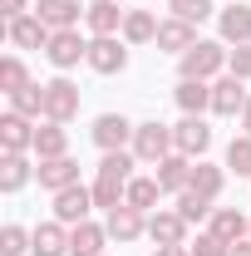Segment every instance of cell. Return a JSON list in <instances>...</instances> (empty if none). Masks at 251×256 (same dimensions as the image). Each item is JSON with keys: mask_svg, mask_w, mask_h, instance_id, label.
Returning <instances> with one entry per match:
<instances>
[{"mask_svg": "<svg viewBox=\"0 0 251 256\" xmlns=\"http://www.w3.org/2000/svg\"><path fill=\"white\" fill-rule=\"evenodd\" d=\"M10 104H15V114H25V118H34V114H44V84L34 89V84H25V89H15L10 94Z\"/></svg>", "mask_w": 251, "mask_h": 256, "instance_id": "83f0119b", "label": "cell"}, {"mask_svg": "<svg viewBox=\"0 0 251 256\" xmlns=\"http://www.w3.org/2000/svg\"><path fill=\"white\" fill-rule=\"evenodd\" d=\"M25 178H30V162L20 158V153H5V162H0V188L15 192V188H25Z\"/></svg>", "mask_w": 251, "mask_h": 256, "instance_id": "484cf974", "label": "cell"}, {"mask_svg": "<svg viewBox=\"0 0 251 256\" xmlns=\"http://www.w3.org/2000/svg\"><path fill=\"white\" fill-rule=\"evenodd\" d=\"M124 64H128V54L118 50L114 34H98L94 44H89V69H98V74H118Z\"/></svg>", "mask_w": 251, "mask_h": 256, "instance_id": "8992f818", "label": "cell"}, {"mask_svg": "<svg viewBox=\"0 0 251 256\" xmlns=\"http://www.w3.org/2000/svg\"><path fill=\"white\" fill-rule=\"evenodd\" d=\"M212 108H217V114H236V108H246V89H242L236 74H226V79L212 84Z\"/></svg>", "mask_w": 251, "mask_h": 256, "instance_id": "4fadbf2b", "label": "cell"}, {"mask_svg": "<svg viewBox=\"0 0 251 256\" xmlns=\"http://www.w3.org/2000/svg\"><path fill=\"white\" fill-rule=\"evenodd\" d=\"M153 256H188V246H158Z\"/></svg>", "mask_w": 251, "mask_h": 256, "instance_id": "ab89813d", "label": "cell"}, {"mask_svg": "<svg viewBox=\"0 0 251 256\" xmlns=\"http://www.w3.org/2000/svg\"><path fill=\"white\" fill-rule=\"evenodd\" d=\"M168 148H172V128H162V124L133 128V153H138L143 162H162V158H168Z\"/></svg>", "mask_w": 251, "mask_h": 256, "instance_id": "3957f363", "label": "cell"}, {"mask_svg": "<svg viewBox=\"0 0 251 256\" xmlns=\"http://www.w3.org/2000/svg\"><path fill=\"white\" fill-rule=\"evenodd\" d=\"M10 40H15L20 50H40V44H50L54 34H50V25H44L40 15H20V20H10Z\"/></svg>", "mask_w": 251, "mask_h": 256, "instance_id": "9c48e42d", "label": "cell"}, {"mask_svg": "<svg viewBox=\"0 0 251 256\" xmlns=\"http://www.w3.org/2000/svg\"><path fill=\"white\" fill-rule=\"evenodd\" d=\"M40 182L54 188V192L74 188V182H79V162H74V158H44V162H40Z\"/></svg>", "mask_w": 251, "mask_h": 256, "instance_id": "30bf717a", "label": "cell"}, {"mask_svg": "<svg viewBox=\"0 0 251 256\" xmlns=\"http://www.w3.org/2000/svg\"><path fill=\"white\" fill-rule=\"evenodd\" d=\"M222 40H232V44H246L251 40V10L246 5H226L222 10Z\"/></svg>", "mask_w": 251, "mask_h": 256, "instance_id": "e0dca14e", "label": "cell"}, {"mask_svg": "<svg viewBox=\"0 0 251 256\" xmlns=\"http://www.w3.org/2000/svg\"><path fill=\"white\" fill-rule=\"evenodd\" d=\"M128 168H133V158H128L124 148L118 153H104V162H98V172L104 178H118V182H128Z\"/></svg>", "mask_w": 251, "mask_h": 256, "instance_id": "d6a6232c", "label": "cell"}, {"mask_svg": "<svg viewBox=\"0 0 251 256\" xmlns=\"http://www.w3.org/2000/svg\"><path fill=\"white\" fill-rule=\"evenodd\" d=\"M79 114V89L69 84V79H50L44 84V118L50 124H64V118H74Z\"/></svg>", "mask_w": 251, "mask_h": 256, "instance_id": "7a4b0ae2", "label": "cell"}, {"mask_svg": "<svg viewBox=\"0 0 251 256\" xmlns=\"http://www.w3.org/2000/svg\"><path fill=\"white\" fill-rule=\"evenodd\" d=\"M0 252L20 256V252H25V232H20V226H5V232H0Z\"/></svg>", "mask_w": 251, "mask_h": 256, "instance_id": "8d00e7d4", "label": "cell"}, {"mask_svg": "<svg viewBox=\"0 0 251 256\" xmlns=\"http://www.w3.org/2000/svg\"><path fill=\"white\" fill-rule=\"evenodd\" d=\"M34 148H40V158H64V128L60 124L34 128Z\"/></svg>", "mask_w": 251, "mask_h": 256, "instance_id": "4316f807", "label": "cell"}, {"mask_svg": "<svg viewBox=\"0 0 251 256\" xmlns=\"http://www.w3.org/2000/svg\"><path fill=\"white\" fill-rule=\"evenodd\" d=\"M212 232H217L222 242H242V232H246V217L242 212H232V207H222V212H212Z\"/></svg>", "mask_w": 251, "mask_h": 256, "instance_id": "cb8c5ba5", "label": "cell"}, {"mask_svg": "<svg viewBox=\"0 0 251 256\" xmlns=\"http://www.w3.org/2000/svg\"><path fill=\"white\" fill-rule=\"evenodd\" d=\"M178 104H182L188 114L212 108V89H207V79H182V84H178Z\"/></svg>", "mask_w": 251, "mask_h": 256, "instance_id": "44dd1931", "label": "cell"}, {"mask_svg": "<svg viewBox=\"0 0 251 256\" xmlns=\"http://www.w3.org/2000/svg\"><path fill=\"white\" fill-rule=\"evenodd\" d=\"M40 20L50 30H69L79 20V0H40Z\"/></svg>", "mask_w": 251, "mask_h": 256, "instance_id": "d6986e66", "label": "cell"}, {"mask_svg": "<svg viewBox=\"0 0 251 256\" xmlns=\"http://www.w3.org/2000/svg\"><path fill=\"white\" fill-rule=\"evenodd\" d=\"M108 232H114L118 242H133V236L143 232V212H138V207H128V202H118V207L108 212Z\"/></svg>", "mask_w": 251, "mask_h": 256, "instance_id": "ac0fdd59", "label": "cell"}, {"mask_svg": "<svg viewBox=\"0 0 251 256\" xmlns=\"http://www.w3.org/2000/svg\"><path fill=\"white\" fill-rule=\"evenodd\" d=\"M0 5H5V15H10V20H20V15H25V0H0Z\"/></svg>", "mask_w": 251, "mask_h": 256, "instance_id": "f35d334b", "label": "cell"}, {"mask_svg": "<svg viewBox=\"0 0 251 256\" xmlns=\"http://www.w3.org/2000/svg\"><path fill=\"white\" fill-rule=\"evenodd\" d=\"M192 44H197L192 20H168V25H158V50H178V54H188Z\"/></svg>", "mask_w": 251, "mask_h": 256, "instance_id": "7c38bea8", "label": "cell"}, {"mask_svg": "<svg viewBox=\"0 0 251 256\" xmlns=\"http://www.w3.org/2000/svg\"><path fill=\"white\" fill-rule=\"evenodd\" d=\"M232 74H236V79H251V50H246V44L232 50Z\"/></svg>", "mask_w": 251, "mask_h": 256, "instance_id": "74e56055", "label": "cell"}, {"mask_svg": "<svg viewBox=\"0 0 251 256\" xmlns=\"http://www.w3.org/2000/svg\"><path fill=\"white\" fill-rule=\"evenodd\" d=\"M172 15L197 25V20H207V15H212V0H172Z\"/></svg>", "mask_w": 251, "mask_h": 256, "instance_id": "836d02e7", "label": "cell"}, {"mask_svg": "<svg viewBox=\"0 0 251 256\" xmlns=\"http://www.w3.org/2000/svg\"><path fill=\"white\" fill-rule=\"evenodd\" d=\"M158 192H162V182H158V178H133V182H128V192H124V202H128V207H138V212H148V207L158 202Z\"/></svg>", "mask_w": 251, "mask_h": 256, "instance_id": "603a6c76", "label": "cell"}, {"mask_svg": "<svg viewBox=\"0 0 251 256\" xmlns=\"http://www.w3.org/2000/svg\"><path fill=\"white\" fill-rule=\"evenodd\" d=\"M182 232H188L182 212H158L153 222H148V236H153L158 246H182Z\"/></svg>", "mask_w": 251, "mask_h": 256, "instance_id": "8fae6325", "label": "cell"}, {"mask_svg": "<svg viewBox=\"0 0 251 256\" xmlns=\"http://www.w3.org/2000/svg\"><path fill=\"white\" fill-rule=\"evenodd\" d=\"M226 168L242 172V178H251V133H246V138H232V148H226Z\"/></svg>", "mask_w": 251, "mask_h": 256, "instance_id": "1f68e13d", "label": "cell"}, {"mask_svg": "<svg viewBox=\"0 0 251 256\" xmlns=\"http://www.w3.org/2000/svg\"><path fill=\"white\" fill-rule=\"evenodd\" d=\"M222 64H226V50L212 44V40H197L188 54H182V79H212Z\"/></svg>", "mask_w": 251, "mask_h": 256, "instance_id": "6da1fadb", "label": "cell"}, {"mask_svg": "<svg viewBox=\"0 0 251 256\" xmlns=\"http://www.w3.org/2000/svg\"><path fill=\"white\" fill-rule=\"evenodd\" d=\"M128 133H133V128H128V118H118V114H104V118L94 124V143L104 148V153H118Z\"/></svg>", "mask_w": 251, "mask_h": 256, "instance_id": "5bb4252c", "label": "cell"}, {"mask_svg": "<svg viewBox=\"0 0 251 256\" xmlns=\"http://www.w3.org/2000/svg\"><path fill=\"white\" fill-rule=\"evenodd\" d=\"M118 192H128V182H118V178H104V172H98V182H94V207H108V212H114V207L124 202Z\"/></svg>", "mask_w": 251, "mask_h": 256, "instance_id": "f1b7e54d", "label": "cell"}, {"mask_svg": "<svg viewBox=\"0 0 251 256\" xmlns=\"http://www.w3.org/2000/svg\"><path fill=\"white\" fill-rule=\"evenodd\" d=\"M158 182H162V192H188L192 188V162H188V153H168V158L158 162Z\"/></svg>", "mask_w": 251, "mask_h": 256, "instance_id": "5b68a950", "label": "cell"}, {"mask_svg": "<svg viewBox=\"0 0 251 256\" xmlns=\"http://www.w3.org/2000/svg\"><path fill=\"white\" fill-rule=\"evenodd\" d=\"M94 207V192L89 188H64V192H54V212H60V222H84V212Z\"/></svg>", "mask_w": 251, "mask_h": 256, "instance_id": "ba28073f", "label": "cell"}, {"mask_svg": "<svg viewBox=\"0 0 251 256\" xmlns=\"http://www.w3.org/2000/svg\"><path fill=\"white\" fill-rule=\"evenodd\" d=\"M192 192H202V197H217V192H222V168L197 162V168H192Z\"/></svg>", "mask_w": 251, "mask_h": 256, "instance_id": "4dcf8cb0", "label": "cell"}, {"mask_svg": "<svg viewBox=\"0 0 251 256\" xmlns=\"http://www.w3.org/2000/svg\"><path fill=\"white\" fill-rule=\"evenodd\" d=\"M0 89H5V94L25 89V64H20V60H5V64H0Z\"/></svg>", "mask_w": 251, "mask_h": 256, "instance_id": "d590c367", "label": "cell"}, {"mask_svg": "<svg viewBox=\"0 0 251 256\" xmlns=\"http://www.w3.org/2000/svg\"><path fill=\"white\" fill-rule=\"evenodd\" d=\"M232 256H251V242H236V246H232Z\"/></svg>", "mask_w": 251, "mask_h": 256, "instance_id": "60d3db41", "label": "cell"}, {"mask_svg": "<svg viewBox=\"0 0 251 256\" xmlns=\"http://www.w3.org/2000/svg\"><path fill=\"white\" fill-rule=\"evenodd\" d=\"M242 124H246V133H251V98H246V108H242Z\"/></svg>", "mask_w": 251, "mask_h": 256, "instance_id": "b9f144b4", "label": "cell"}, {"mask_svg": "<svg viewBox=\"0 0 251 256\" xmlns=\"http://www.w3.org/2000/svg\"><path fill=\"white\" fill-rule=\"evenodd\" d=\"M44 50H50V60L60 64V69H69V64H79V60H89V44H84L74 30H54V40H50Z\"/></svg>", "mask_w": 251, "mask_h": 256, "instance_id": "52a82bcc", "label": "cell"}, {"mask_svg": "<svg viewBox=\"0 0 251 256\" xmlns=\"http://www.w3.org/2000/svg\"><path fill=\"white\" fill-rule=\"evenodd\" d=\"M0 143H5V153H20V148L34 143V128L25 124V114H5L0 118Z\"/></svg>", "mask_w": 251, "mask_h": 256, "instance_id": "2e32d148", "label": "cell"}, {"mask_svg": "<svg viewBox=\"0 0 251 256\" xmlns=\"http://www.w3.org/2000/svg\"><path fill=\"white\" fill-rule=\"evenodd\" d=\"M178 212H182V222H202V217H212V197H202V192H182V202H178Z\"/></svg>", "mask_w": 251, "mask_h": 256, "instance_id": "f546056e", "label": "cell"}, {"mask_svg": "<svg viewBox=\"0 0 251 256\" xmlns=\"http://www.w3.org/2000/svg\"><path fill=\"white\" fill-rule=\"evenodd\" d=\"M226 246H232V242H222L217 232H202V236H197V246H188V252H192V256H232Z\"/></svg>", "mask_w": 251, "mask_h": 256, "instance_id": "e575fe53", "label": "cell"}, {"mask_svg": "<svg viewBox=\"0 0 251 256\" xmlns=\"http://www.w3.org/2000/svg\"><path fill=\"white\" fill-rule=\"evenodd\" d=\"M30 252H34V256H64V252H69V236H64V226H60V222H44V226H34V236H30Z\"/></svg>", "mask_w": 251, "mask_h": 256, "instance_id": "9a60e30c", "label": "cell"}, {"mask_svg": "<svg viewBox=\"0 0 251 256\" xmlns=\"http://www.w3.org/2000/svg\"><path fill=\"white\" fill-rule=\"evenodd\" d=\"M118 15H124L118 0H94V5H89V30L94 34H114L118 30Z\"/></svg>", "mask_w": 251, "mask_h": 256, "instance_id": "7402d4cb", "label": "cell"}, {"mask_svg": "<svg viewBox=\"0 0 251 256\" xmlns=\"http://www.w3.org/2000/svg\"><path fill=\"white\" fill-rule=\"evenodd\" d=\"M172 143H178V153H207V143H212V128L202 124V114H188L182 124L172 128Z\"/></svg>", "mask_w": 251, "mask_h": 256, "instance_id": "277c9868", "label": "cell"}, {"mask_svg": "<svg viewBox=\"0 0 251 256\" xmlns=\"http://www.w3.org/2000/svg\"><path fill=\"white\" fill-rule=\"evenodd\" d=\"M124 34L133 40V44H143V40L158 34V20L148 15V10H128V15H124Z\"/></svg>", "mask_w": 251, "mask_h": 256, "instance_id": "d4e9b609", "label": "cell"}, {"mask_svg": "<svg viewBox=\"0 0 251 256\" xmlns=\"http://www.w3.org/2000/svg\"><path fill=\"white\" fill-rule=\"evenodd\" d=\"M98 246H104V232L94 222H74V232H69V256H98Z\"/></svg>", "mask_w": 251, "mask_h": 256, "instance_id": "ffe728a7", "label": "cell"}]
</instances>
